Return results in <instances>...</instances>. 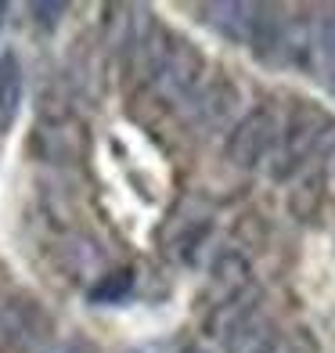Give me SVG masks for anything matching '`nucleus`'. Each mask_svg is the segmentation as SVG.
Listing matches in <instances>:
<instances>
[{
	"label": "nucleus",
	"instance_id": "nucleus-1",
	"mask_svg": "<svg viewBox=\"0 0 335 353\" xmlns=\"http://www.w3.org/2000/svg\"><path fill=\"white\" fill-rule=\"evenodd\" d=\"M332 155L335 119L314 105H299L281 123V137L274 144V155L267 159V173L274 181H296V176H310L314 170L332 163Z\"/></svg>",
	"mask_w": 335,
	"mask_h": 353
},
{
	"label": "nucleus",
	"instance_id": "nucleus-2",
	"mask_svg": "<svg viewBox=\"0 0 335 353\" xmlns=\"http://www.w3.org/2000/svg\"><path fill=\"white\" fill-rule=\"evenodd\" d=\"M141 76H145V83L159 105L187 108L191 98L199 94V87L205 83V58L195 43H187L173 33H163L155 51L145 61V69H141Z\"/></svg>",
	"mask_w": 335,
	"mask_h": 353
},
{
	"label": "nucleus",
	"instance_id": "nucleus-3",
	"mask_svg": "<svg viewBox=\"0 0 335 353\" xmlns=\"http://www.w3.org/2000/svg\"><path fill=\"white\" fill-rule=\"evenodd\" d=\"M281 123H285V116H281L274 105L249 108L245 116L231 126L227 144H223L227 163L238 166V170L267 166V159L274 155V144H278V137H281Z\"/></svg>",
	"mask_w": 335,
	"mask_h": 353
},
{
	"label": "nucleus",
	"instance_id": "nucleus-4",
	"mask_svg": "<svg viewBox=\"0 0 335 353\" xmlns=\"http://www.w3.org/2000/svg\"><path fill=\"white\" fill-rule=\"evenodd\" d=\"M220 346L223 353H278L281 332L263 310L249 307V310L227 314L220 332Z\"/></svg>",
	"mask_w": 335,
	"mask_h": 353
},
{
	"label": "nucleus",
	"instance_id": "nucleus-5",
	"mask_svg": "<svg viewBox=\"0 0 335 353\" xmlns=\"http://www.w3.org/2000/svg\"><path fill=\"white\" fill-rule=\"evenodd\" d=\"M238 98H242V94H238V87L227 76L205 79V83L199 87V94L191 98V105H187V119L195 126H202V130H220V126L234 116Z\"/></svg>",
	"mask_w": 335,
	"mask_h": 353
},
{
	"label": "nucleus",
	"instance_id": "nucleus-6",
	"mask_svg": "<svg viewBox=\"0 0 335 353\" xmlns=\"http://www.w3.org/2000/svg\"><path fill=\"white\" fill-rule=\"evenodd\" d=\"M202 19L223 40H234V43L249 47L252 33H256V22H260V4H231V0H223V4H205Z\"/></svg>",
	"mask_w": 335,
	"mask_h": 353
},
{
	"label": "nucleus",
	"instance_id": "nucleus-7",
	"mask_svg": "<svg viewBox=\"0 0 335 353\" xmlns=\"http://www.w3.org/2000/svg\"><path fill=\"white\" fill-rule=\"evenodd\" d=\"M310 72L321 79L328 90H335V11L317 14V37H314Z\"/></svg>",
	"mask_w": 335,
	"mask_h": 353
},
{
	"label": "nucleus",
	"instance_id": "nucleus-8",
	"mask_svg": "<svg viewBox=\"0 0 335 353\" xmlns=\"http://www.w3.org/2000/svg\"><path fill=\"white\" fill-rule=\"evenodd\" d=\"M22 98V69L14 54H0V126H4Z\"/></svg>",
	"mask_w": 335,
	"mask_h": 353
},
{
	"label": "nucleus",
	"instance_id": "nucleus-9",
	"mask_svg": "<svg viewBox=\"0 0 335 353\" xmlns=\"http://www.w3.org/2000/svg\"><path fill=\"white\" fill-rule=\"evenodd\" d=\"M108 281L112 285H98V288H94V299H116V296H123L126 288H130V274H126V270H123V274H112Z\"/></svg>",
	"mask_w": 335,
	"mask_h": 353
},
{
	"label": "nucleus",
	"instance_id": "nucleus-10",
	"mask_svg": "<svg viewBox=\"0 0 335 353\" xmlns=\"http://www.w3.org/2000/svg\"><path fill=\"white\" fill-rule=\"evenodd\" d=\"M43 353H87L79 343H54V346H47Z\"/></svg>",
	"mask_w": 335,
	"mask_h": 353
},
{
	"label": "nucleus",
	"instance_id": "nucleus-11",
	"mask_svg": "<svg viewBox=\"0 0 335 353\" xmlns=\"http://www.w3.org/2000/svg\"><path fill=\"white\" fill-rule=\"evenodd\" d=\"M4 14H8V8H4V4H0V29H4Z\"/></svg>",
	"mask_w": 335,
	"mask_h": 353
}]
</instances>
